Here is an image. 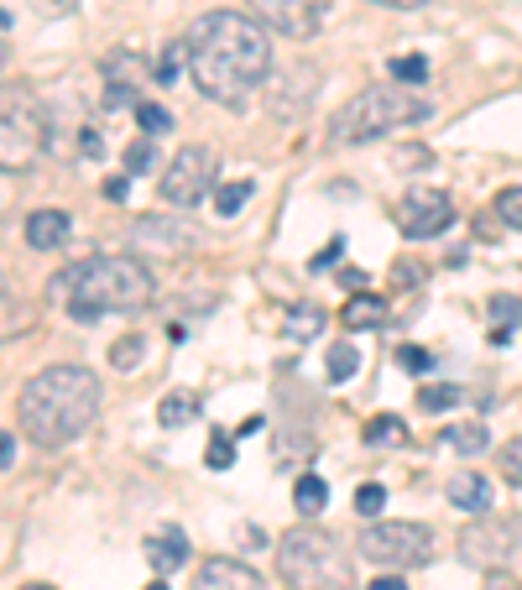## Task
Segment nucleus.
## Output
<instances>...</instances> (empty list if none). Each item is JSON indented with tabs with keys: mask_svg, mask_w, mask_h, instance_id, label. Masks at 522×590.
I'll return each mask as SVG.
<instances>
[{
	"mask_svg": "<svg viewBox=\"0 0 522 590\" xmlns=\"http://www.w3.org/2000/svg\"><path fill=\"white\" fill-rule=\"evenodd\" d=\"M183 48H189V73L199 95L225 105V110H246L272 73L266 26L257 16H240V11H204L189 26Z\"/></svg>",
	"mask_w": 522,
	"mask_h": 590,
	"instance_id": "f257e3e1",
	"label": "nucleus"
},
{
	"mask_svg": "<svg viewBox=\"0 0 522 590\" xmlns=\"http://www.w3.org/2000/svg\"><path fill=\"white\" fill-rule=\"evenodd\" d=\"M99 418V381L90 366H43L16 392V424L37 449L84 439Z\"/></svg>",
	"mask_w": 522,
	"mask_h": 590,
	"instance_id": "f03ea898",
	"label": "nucleus"
},
{
	"mask_svg": "<svg viewBox=\"0 0 522 590\" xmlns=\"http://www.w3.org/2000/svg\"><path fill=\"white\" fill-rule=\"evenodd\" d=\"M152 272L137 257H95L69 267L63 278H52L48 304H63L79 324H95L105 314H126V308H146L152 304Z\"/></svg>",
	"mask_w": 522,
	"mask_h": 590,
	"instance_id": "7ed1b4c3",
	"label": "nucleus"
},
{
	"mask_svg": "<svg viewBox=\"0 0 522 590\" xmlns=\"http://www.w3.org/2000/svg\"><path fill=\"white\" fill-rule=\"evenodd\" d=\"M434 116V105L424 95H413L403 84H381V90H360L356 99L340 105L334 116V142L340 146H360L377 142L387 131H403V126H424Z\"/></svg>",
	"mask_w": 522,
	"mask_h": 590,
	"instance_id": "20e7f679",
	"label": "nucleus"
},
{
	"mask_svg": "<svg viewBox=\"0 0 522 590\" xmlns=\"http://www.w3.org/2000/svg\"><path fill=\"white\" fill-rule=\"evenodd\" d=\"M277 575L287 590H351V554L324 528H293L277 543Z\"/></svg>",
	"mask_w": 522,
	"mask_h": 590,
	"instance_id": "39448f33",
	"label": "nucleus"
},
{
	"mask_svg": "<svg viewBox=\"0 0 522 590\" xmlns=\"http://www.w3.org/2000/svg\"><path fill=\"white\" fill-rule=\"evenodd\" d=\"M48 152V110L32 84H0V173H32Z\"/></svg>",
	"mask_w": 522,
	"mask_h": 590,
	"instance_id": "423d86ee",
	"label": "nucleus"
},
{
	"mask_svg": "<svg viewBox=\"0 0 522 590\" xmlns=\"http://www.w3.org/2000/svg\"><path fill=\"white\" fill-rule=\"evenodd\" d=\"M360 554L381 569H407V565H424L434 554V533L424 522H366V533L356 543Z\"/></svg>",
	"mask_w": 522,
	"mask_h": 590,
	"instance_id": "0eeeda50",
	"label": "nucleus"
},
{
	"mask_svg": "<svg viewBox=\"0 0 522 590\" xmlns=\"http://www.w3.org/2000/svg\"><path fill=\"white\" fill-rule=\"evenodd\" d=\"M522 543V522H507V518H475L465 533H460V559L475 569H501L512 565V554H518Z\"/></svg>",
	"mask_w": 522,
	"mask_h": 590,
	"instance_id": "6e6552de",
	"label": "nucleus"
},
{
	"mask_svg": "<svg viewBox=\"0 0 522 590\" xmlns=\"http://www.w3.org/2000/svg\"><path fill=\"white\" fill-rule=\"evenodd\" d=\"M157 189H163V199L173 210H193V204L214 189V152L210 146H183V152L167 163Z\"/></svg>",
	"mask_w": 522,
	"mask_h": 590,
	"instance_id": "1a4fd4ad",
	"label": "nucleus"
},
{
	"mask_svg": "<svg viewBox=\"0 0 522 590\" xmlns=\"http://www.w3.org/2000/svg\"><path fill=\"white\" fill-rule=\"evenodd\" d=\"M251 16L266 32H283L293 43H309L330 16V0H251Z\"/></svg>",
	"mask_w": 522,
	"mask_h": 590,
	"instance_id": "9d476101",
	"label": "nucleus"
},
{
	"mask_svg": "<svg viewBox=\"0 0 522 590\" xmlns=\"http://www.w3.org/2000/svg\"><path fill=\"white\" fill-rule=\"evenodd\" d=\"M398 225H403V236H413V240L444 236V231L454 225L450 193H439V189H413L403 204H398Z\"/></svg>",
	"mask_w": 522,
	"mask_h": 590,
	"instance_id": "9b49d317",
	"label": "nucleus"
},
{
	"mask_svg": "<svg viewBox=\"0 0 522 590\" xmlns=\"http://www.w3.org/2000/svg\"><path fill=\"white\" fill-rule=\"evenodd\" d=\"M137 246H163L167 257H183L199 246V231L183 225L178 214H146L142 225H137Z\"/></svg>",
	"mask_w": 522,
	"mask_h": 590,
	"instance_id": "f8f14e48",
	"label": "nucleus"
},
{
	"mask_svg": "<svg viewBox=\"0 0 522 590\" xmlns=\"http://www.w3.org/2000/svg\"><path fill=\"white\" fill-rule=\"evenodd\" d=\"M193 590H266L261 586V575L251 565H240V559H210V565H199L193 575Z\"/></svg>",
	"mask_w": 522,
	"mask_h": 590,
	"instance_id": "ddd939ff",
	"label": "nucleus"
},
{
	"mask_svg": "<svg viewBox=\"0 0 522 590\" xmlns=\"http://www.w3.org/2000/svg\"><path fill=\"white\" fill-rule=\"evenodd\" d=\"M63 240H69V214L63 210L26 214V246H32V251H58Z\"/></svg>",
	"mask_w": 522,
	"mask_h": 590,
	"instance_id": "4468645a",
	"label": "nucleus"
},
{
	"mask_svg": "<svg viewBox=\"0 0 522 590\" xmlns=\"http://www.w3.org/2000/svg\"><path fill=\"white\" fill-rule=\"evenodd\" d=\"M450 502L460 512H471V518H486V512H491V481L475 475V471H460L450 481Z\"/></svg>",
	"mask_w": 522,
	"mask_h": 590,
	"instance_id": "2eb2a0df",
	"label": "nucleus"
},
{
	"mask_svg": "<svg viewBox=\"0 0 522 590\" xmlns=\"http://www.w3.org/2000/svg\"><path fill=\"white\" fill-rule=\"evenodd\" d=\"M146 559H152V569H163V575L189 565V539H183V528L152 533V539H146Z\"/></svg>",
	"mask_w": 522,
	"mask_h": 590,
	"instance_id": "dca6fc26",
	"label": "nucleus"
},
{
	"mask_svg": "<svg viewBox=\"0 0 522 590\" xmlns=\"http://www.w3.org/2000/svg\"><path fill=\"white\" fill-rule=\"evenodd\" d=\"M37 319H43V314L26 304V298H11V293H0V345H5V340H22V334L32 330Z\"/></svg>",
	"mask_w": 522,
	"mask_h": 590,
	"instance_id": "f3484780",
	"label": "nucleus"
},
{
	"mask_svg": "<svg viewBox=\"0 0 522 590\" xmlns=\"http://www.w3.org/2000/svg\"><path fill=\"white\" fill-rule=\"evenodd\" d=\"M381 319H387V304H381L377 293H356L351 304L340 308V324L345 330H377Z\"/></svg>",
	"mask_w": 522,
	"mask_h": 590,
	"instance_id": "a211bd4d",
	"label": "nucleus"
},
{
	"mask_svg": "<svg viewBox=\"0 0 522 590\" xmlns=\"http://www.w3.org/2000/svg\"><path fill=\"white\" fill-rule=\"evenodd\" d=\"M293 507L304 512V518H319L324 507H330V486H324V475H298L293 481Z\"/></svg>",
	"mask_w": 522,
	"mask_h": 590,
	"instance_id": "6ab92c4d",
	"label": "nucleus"
},
{
	"mask_svg": "<svg viewBox=\"0 0 522 590\" xmlns=\"http://www.w3.org/2000/svg\"><path fill=\"white\" fill-rule=\"evenodd\" d=\"M105 73L116 79L110 90H126V95H131V90L146 79V58L142 52H110V58H105Z\"/></svg>",
	"mask_w": 522,
	"mask_h": 590,
	"instance_id": "aec40b11",
	"label": "nucleus"
},
{
	"mask_svg": "<svg viewBox=\"0 0 522 590\" xmlns=\"http://www.w3.org/2000/svg\"><path fill=\"white\" fill-rule=\"evenodd\" d=\"M366 445H371V449H398V445H407V424L398 418V413H377V418L366 424Z\"/></svg>",
	"mask_w": 522,
	"mask_h": 590,
	"instance_id": "412c9836",
	"label": "nucleus"
},
{
	"mask_svg": "<svg viewBox=\"0 0 522 590\" xmlns=\"http://www.w3.org/2000/svg\"><path fill=\"white\" fill-rule=\"evenodd\" d=\"M157 418H163L167 428H183L199 418V398L193 392H167L163 402H157Z\"/></svg>",
	"mask_w": 522,
	"mask_h": 590,
	"instance_id": "4be33fe9",
	"label": "nucleus"
},
{
	"mask_svg": "<svg viewBox=\"0 0 522 590\" xmlns=\"http://www.w3.org/2000/svg\"><path fill=\"white\" fill-rule=\"evenodd\" d=\"M324 371H330V381H351L360 371V351L351 340H334L330 355H324Z\"/></svg>",
	"mask_w": 522,
	"mask_h": 590,
	"instance_id": "5701e85b",
	"label": "nucleus"
},
{
	"mask_svg": "<svg viewBox=\"0 0 522 590\" xmlns=\"http://www.w3.org/2000/svg\"><path fill=\"white\" fill-rule=\"evenodd\" d=\"M444 445L460 449V455H481V449L491 445V434H486V424H450L444 428Z\"/></svg>",
	"mask_w": 522,
	"mask_h": 590,
	"instance_id": "b1692460",
	"label": "nucleus"
},
{
	"mask_svg": "<svg viewBox=\"0 0 522 590\" xmlns=\"http://www.w3.org/2000/svg\"><path fill=\"white\" fill-rule=\"evenodd\" d=\"M204 460H210V471H230V465H236V434L210 428V449H204Z\"/></svg>",
	"mask_w": 522,
	"mask_h": 590,
	"instance_id": "393cba45",
	"label": "nucleus"
},
{
	"mask_svg": "<svg viewBox=\"0 0 522 590\" xmlns=\"http://www.w3.org/2000/svg\"><path fill=\"white\" fill-rule=\"evenodd\" d=\"M319 330H324V308L304 304L298 314H287V340H313Z\"/></svg>",
	"mask_w": 522,
	"mask_h": 590,
	"instance_id": "a878e982",
	"label": "nucleus"
},
{
	"mask_svg": "<svg viewBox=\"0 0 522 590\" xmlns=\"http://www.w3.org/2000/svg\"><path fill=\"white\" fill-rule=\"evenodd\" d=\"M387 69H392V84H424V79H428V58H424V52H403V58H392Z\"/></svg>",
	"mask_w": 522,
	"mask_h": 590,
	"instance_id": "bb28decb",
	"label": "nucleus"
},
{
	"mask_svg": "<svg viewBox=\"0 0 522 590\" xmlns=\"http://www.w3.org/2000/svg\"><path fill=\"white\" fill-rule=\"evenodd\" d=\"M454 402H460V387H454V381L418 387V408H424V413H444V408H454Z\"/></svg>",
	"mask_w": 522,
	"mask_h": 590,
	"instance_id": "cd10ccee",
	"label": "nucleus"
},
{
	"mask_svg": "<svg viewBox=\"0 0 522 590\" xmlns=\"http://www.w3.org/2000/svg\"><path fill=\"white\" fill-rule=\"evenodd\" d=\"M246 199H251V178H240V184H220V189H214V210H220V214H240Z\"/></svg>",
	"mask_w": 522,
	"mask_h": 590,
	"instance_id": "c85d7f7f",
	"label": "nucleus"
},
{
	"mask_svg": "<svg viewBox=\"0 0 522 590\" xmlns=\"http://www.w3.org/2000/svg\"><path fill=\"white\" fill-rule=\"evenodd\" d=\"M137 126H142L146 137H163V131H173V116H167V105L142 99V105H137Z\"/></svg>",
	"mask_w": 522,
	"mask_h": 590,
	"instance_id": "c756f323",
	"label": "nucleus"
},
{
	"mask_svg": "<svg viewBox=\"0 0 522 590\" xmlns=\"http://www.w3.org/2000/svg\"><path fill=\"white\" fill-rule=\"evenodd\" d=\"M142 334H126V340H116V345H110V366H116V371H131V366H142Z\"/></svg>",
	"mask_w": 522,
	"mask_h": 590,
	"instance_id": "7c9ffc66",
	"label": "nucleus"
},
{
	"mask_svg": "<svg viewBox=\"0 0 522 590\" xmlns=\"http://www.w3.org/2000/svg\"><path fill=\"white\" fill-rule=\"evenodd\" d=\"M183 63H189V48H183V43H173V48H167L163 58L152 63V79H157V84H173V79H178V69H183Z\"/></svg>",
	"mask_w": 522,
	"mask_h": 590,
	"instance_id": "2f4dec72",
	"label": "nucleus"
},
{
	"mask_svg": "<svg viewBox=\"0 0 522 590\" xmlns=\"http://www.w3.org/2000/svg\"><path fill=\"white\" fill-rule=\"evenodd\" d=\"M491 210L501 214V225H507V231H522V189H501Z\"/></svg>",
	"mask_w": 522,
	"mask_h": 590,
	"instance_id": "473e14b6",
	"label": "nucleus"
},
{
	"mask_svg": "<svg viewBox=\"0 0 522 590\" xmlns=\"http://www.w3.org/2000/svg\"><path fill=\"white\" fill-rule=\"evenodd\" d=\"M501 481L507 486H522V439H507L501 445Z\"/></svg>",
	"mask_w": 522,
	"mask_h": 590,
	"instance_id": "72a5a7b5",
	"label": "nucleus"
},
{
	"mask_svg": "<svg viewBox=\"0 0 522 590\" xmlns=\"http://www.w3.org/2000/svg\"><path fill=\"white\" fill-rule=\"evenodd\" d=\"M381 507H387V486H360V492H356V512H360V518H381Z\"/></svg>",
	"mask_w": 522,
	"mask_h": 590,
	"instance_id": "f704fd0d",
	"label": "nucleus"
},
{
	"mask_svg": "<svg viewBox=\"0 0 522 590\" xmlns=\"http://www.w3.org/2000/svg\"><path fill=\"white\" fill-rule=\"evenodd\" d=\"M491 319H497L501 330H512V324L522 319V304L512 298V293H501V298H491Z\"/></svg>",
	"mask_w": 522,
	"mask_h": 590,
	"instance_id": "c9c22d12",
	"label": "nucleus"
},
{
	"mask_svg": "<svg viewBox=\"0 0 522 590\" xmlns=\"http://www.w3.org/2000/svg\"><path fill=\"white\" fill-rule=\"evenodd\" d=\"M152 163H157V146H152V137H142V142L126 152V173H146Z\"/></svg>",
	"mask_w": 522,
	"mask_h": 590,
	"instance_id": "e433bc0d",
	"label": "nucleus"
},
{
	"mask_svg": "<svg viewBox=\"0 0 522 590\" xmlns=\"http://www.w3.org/2000/svg\"><path fill=\"white\" fill-rule=\"evenodd\" d=\"M398 366H403V371H428V366H434V355L418 351V345H403V351H398Z\"/></svg>",
	"mask_w": 522,
	"mask_h": 590,
	"instance_id": "4c0bfd02",
	"label": "nucleus"
},
{
	"mask_svg": "<svg viewBox=\"0 0 522 590\" xmlns=\"http://www.w3.org/2000/svg\"><path fill=\"white\" fill-rule=\"evenodd\" d=\"M340 257H345V240L334 236L330 246H324V251H319V257L309 261V272H330V267H334V261H340Z\"/></svg>",
	"mask_w": 522,
	"mask_h": 590,
	"instance_id": "58836bf2",
	"label": "nucleus"
},
{
	"mask_svg": "<svg viewBox=\"0 0 522 590\" xmlns=\"http://www.w3.org/2000/svg\"><path fill=\"white\" fill-rule=\"evenodd\" d=\"M79 152H84L90 163H99V157H105V142H99V131H90V126H84V131H79Z\"/></svg>",
	"mask_w": 522,
	"mask_h": 590,
	"instance_id": "ea45409f",
	"label": "nucleus"
},
{
	"mask_svg": "<svg viewBox=\"0 0 522 590\" xmlns=\"http://www.w3.org/2000/svg\"><path fill=\"white\" fill-rule=\"evenodd\" d=\"M73 5H79V0H32V11H37V16H69Z\"/></svg>",
	"mask_w": 522,
	"mask_h": 590,
	"instance_id": "a19ab883",
	"label": "nucleus"
},
{
	"mask_svg": "<svg viewBox=\"0 0 522 590\" xmlns=\"http://www.w3.org/2000/svg\"><path fill=\"white\" fill-rule=\"evenodd\" d=\"M5 465H16V439L0 428V471H5Z\"/></svg>",
	"mask_w": 522,
	"mask_h": 590,
	"instance_id": "79ce46f5",
	"label": "nucleus"
},
{
	"mask_svg": "<svg viewBox=\"0 0 522 590\" xmlns=\"http://www.w3.org/2000/svg\"><path fill=\"white\" fill-rule=\"evenodd\" d=\"M126 193H131V178H105V199H126Z\"/></svg>",
	"mask_w": 522,
	"mask_h": 590,
	"instance_id": "37998d69",
	"label": "nucleus"
},
{
	"mask_svg": "<svg viewBox=\"0 0 522 590\" xmlns=\"http://www.w3.org/2000/svg\"><path fill=\"white\" fill-rule=\"evenodd\" d=\"M261 428H266V418H261V413H251V418L236 428V439H251V434H261Z\"/></svg>",
	"mask_w": 522,
	"mask_h": 590,
	"instance_id": "c03bdc74",
	"label": "nucleus"
},
{
	"mask_svg": "<svg viewBox=\"0 0 522 590\" xmlns=\"http://www.w3.org/2000/svg\"><path fill=\"white\" fill-rule=\"evenodd\" d=\"M366 590H407V586H403V580H398V575H377V580H371V586H366Z\"/></svg>",
	"mask_w": 522,
	"mask_h": 590,
	"instance_id": "a18cd8bd",
	"label": "nucleus"
},
{
	"mask_svg": "<svg viewBox=\"0 0 522 590\" xmlns=\"http://www.w3.org/2000/svg\"><path fill=\"white\" fill-rule=\"evenodd\" d=\"M377 5H392V11H418V5H428V0H377Z\"/></svg>",
	"mask_w": 522,
	"mask_h": 590,
	"instance_id": "49530a36",
	"label": "nucleus"
},
{
	"mask_svg": "<svg viewBox=\"0 0 522 590\" xmlns=\"http://www.w3.org/2000/svg\"><path fill=\"white\" fill-rule=\"evenodd\" d=\"M486 590H518V586H512V580H501V575H491V580H486Z\"/></svg>",
	"mask_w": 522,
	"mask_h": 590,
	"instance_id": "de8ad7c7",
	"label": "nucleus"
},
{
	"mask_svg": "<svg viewBox=\"0 0 522 590\" xmlns=\"http://www.w3.org/2000/svg\"><path fill=\"white\" fill-rule=\"evenodd\" d=\"M5 32H11V11H0V37H5Z\"/></svg>",
	"mask_w": 522,
	"mask_h": 590,
	"instance_id": "09e8293b",
	"label": "nucleus"
},
{
	"mask_svg": "<svg viewBox=\"0 0 522 590\" xmlns=\"http://www.w3.org/2000/svg\"><path fill=\"white\" fill-rule=\"evenodd\" d=\"M146 590H167V580H152V586H146Z\"/></svg>",
	"mask_w": 522,
	"mask_h": 590,
	"instance_id": "8fccbe9b",
	"label": "nucleus"
},
{
	"mask_svg": "<svg viewBox=\"0 0 522 590\" xmlns=\"http://www.w3.org/2000/svg\"><path fill=\"white\" fill-rule=\"evenodd\" d=\"M22 590H52V586H22Z\"/></svg>",
	"mask_w": 522,
	"mask_h": 590,
	"instance_id": "3c124183",
	"label": "nucleus"
},
{
	"mask_svg": "<svg viewBox=\"0 0 522 590\" xmlns=\"http://www.w3.org/2000/svg\"><path fill=\"white\" fill-rule=\"evenodd\" d=\"M0 63H5V48H0Z\"/></svg>",
	"mask_w": 522,
	"mask_h": 590,
	"instance_id": "603ef678",
	"label": "nucleus"
}]
</instances>
